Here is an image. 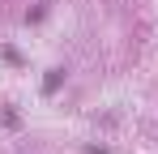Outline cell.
I'll return each mask as SVG.
<instances>
[{"label":"cell","instance_id":"cell-1","mask_svg":"<svg viewBox=\"0 0 158 154\" xmlns=\"http://www.w3.org/2000/svg\"><path fill=\"white\" fill-rule=\"evenodd\" d=\"M43 90H47V94H56V90H60V69H56V73L43 81Z\"/></svg>","mask_w":158,"mask_h":154}]
</instances>
